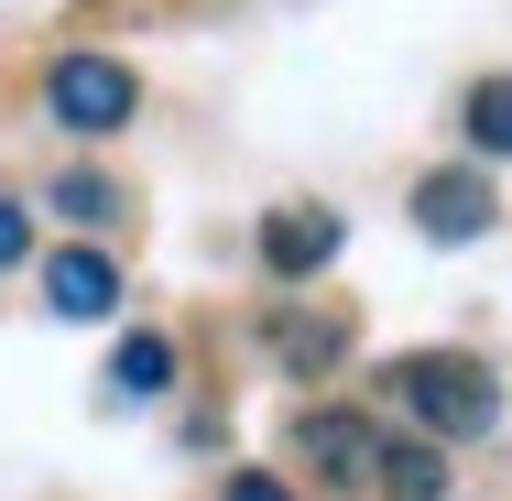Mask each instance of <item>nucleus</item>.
Masks as SVG:
<instances>
[{
	"mask_svg": "<svg viewBox=\"0 0 512 501\" xmlns=\"http://www.w3.org/2000/svg\"><path fill=\"white\" fill-rule=\"evenodd\" d=\"M44 305H55V316H109V305H120L109 251H55V262H44Z\"/></svg>",
	"mask_w": 512,
	"mask_h": 501,
	"instance_id": "nucleus-6",
	"label": "nucleus"
},
{
	"mask_svg": "<svg viewBox=\"0 0 512 501\" xmlns=\"http://www.w3.org/2000/svg\"><path fill=\"white\" fill-rule=\"evenodd\" d=\"M262 262H273L284 284L327 273V262H338V218H327V207H273V218H262Z\"/></svg>",
	"mask_w": 512,
	"mask_h": 501,
	"instance_id": "nucleus-5",
	"label": "nucleus"
},
{
	"mask_svg": "<svg viewBox=\"0 0 512 501\" xmlns=\"http://www.w3.org/2000/svg\"><path fill=\"white\" fill-rule=\"evenodd\" d=\"M458 120H469V142H480V153H512V77H480Z\"/></svg>",
	"mask_w": 512,
	"mask_h": 501,
	"instance_id": "nucleus-10",
	"label": "nucleus"
},
{
	"mask_svg": "<svg viewBox=\"0 0 512 501\" xmlns=\"http://www.w3.org/2000/svg\"><path fill=\"white\" fill-rule=\"evenodd\" d=\"M55 207H66L77 229H99V218H120V186H109V175H66V186H55Z\"/></svg>",
	"mask_w": 512,
	"mask_h": 501,
	"instance_id": "nucleus-11",
	"label": "nucleus"
},
{
	"mask_svg": "<svg viewBox=\"0 0 512 501\" xmlns=\"http://www.w3.org/2000/svg\"><path fill=\"white\" fill-rule=\"evenodd\" d=\"M229 501H295V491H284V480H262V469H240V480H229Z\"/></svg>",
	"mask_w": 512,
	"mask_h": 501,
	"instance_id": "nucleus-13",
	"label": "nucleus"
},
{
	"mask_svg": "<svg viewBox=\"0 0 512 501\" xmlns=\"http://www.w3.org/2000/svg\"><path fill=\"white\" fill-rule=\"evenodd\" d=\"M371 480H382L393 501H436V491H447V458H436V447H382Z\"/></svg>",
	"mask_w": 512,
	"mask_h": 501,
	"instance_id": "nucleus-9",
	"label": "nucleus"
},
{
	"mask_svg": "<svg viewBox=\"0 0 512 501\" xmlns=\"http://www.w3.org/2000/svg\"><path fill=\"white\" fill-rule=\"evenodd\" d=\"M164 382H175V338H153V327H142V338H120V360H109V393H120V403H153Z\"/></svg>",
	"mask_w": 512,
	"mask_h": 501,
	"instance_id": "nucleus-7",
	"label": "nucleus"
},
{
	"mask_svg": "<svg viewBox=\"0 0 512 501\" xmlns=\"http://www.w3.org/2000/svg\"><path fill=\"white\" fill-rule=\"evenodd\" d=\"M393 393H404V414H414V425H436V436H480V425L502 414L491 360H469V349H414L404 371H393Z\"/></svg>",
	"mask_w": 512,
	"mask_h": 501,
	"instance_id": "nucleus-1",
	"label": "nucleus"
},
{
	"mask_svg": "<svg viewBox=\"0 0 512 501\" xmlns=\"http://www.w3.org/2000/svg\"><path fill=\"white\" fill-rule=\"evenodd\" d=\"M414 229H425V240H480V229H491V175H469V164L425 175V186H414Z\"/></svg>",
	"mask_w": 512,
	"mask_h": 501,
	"instance_id": "nucleus-4",
	"label": "nucleus"
},
{
	"mask_svg": "<svg viewBox=\"0 0 512 501\" xmlns=\"http://www.w3.org/2000/svg\"><path fill=\"white\" fill-rule=\"evenodd\" d=\"M295 447L316 458V480H338V491H360V480L382 469V436H371V414H338V403L295 425Z\"/></svg>",
	"mask_w": 512,
	"mask_h": 501,
	"instance_id": "nucleus-3",
	"label": "nucleus"
},
{
	"mask_svg": "<svg viewBox=\"0 0 512 501\" xmlns=\"http://www.w3.org/2000/svg\"><path fill=\"white\" fill-rule=\"evenodd\" d=\"M22 251H33V218H22V207H11V197H0V273H11Z\"/></svg>",
	"mask_w": 512,
	"mask_h": 501,
	"instance_id": "nucleus-12",
	"label": "nucleus"
},
{
	"mask_svg": "<svg viewBox=\"0 0 512 501\" xmlns=\"http://www.w3.org/2000/svg\"><path fill=\"white\" fill-rule=\"evenodd\" d=\"M44 109H55V131H120L131 109H142V77L120 66V55H55L44 66Z\"/></svg>",
	"mask_w": 512,
	"mask_h": 501,
	"instance_id": "nucleus-2",
	"label": "nucleus"
},
{
	"mask_svg": "<svg viewBox=\"0 0 512 501\" xmlns=\"http://www.w3.org/2000/svg\"><path fill=\"white\" fill-rule=\"evenodd\" d=\"M273 349H284V371H327L349 349V327L338 316H273Z\"/></svg>",
	"mask_w": 512,
	"mask_h": 501,
	"instance_id": "nucleus-8",
	"label": "nucleus"
}]
</instances>
